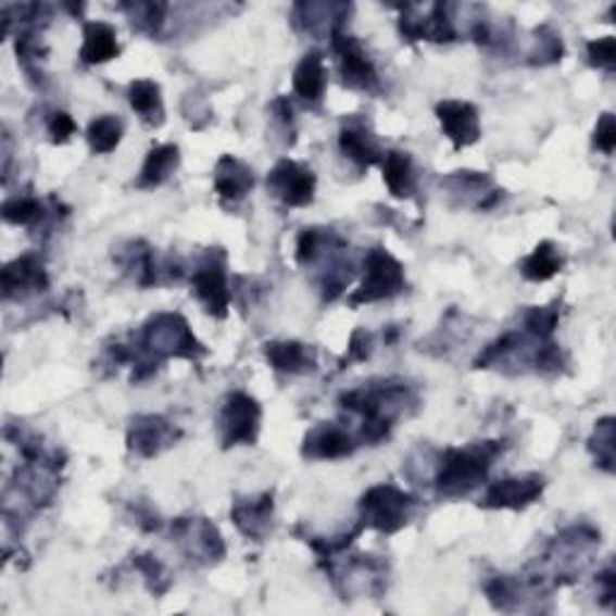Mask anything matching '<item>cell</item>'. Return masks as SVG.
Segmentation results:
<instances>
[{"mask_svg": "<svg viewBox=\"0 0 616 616\" xmlns=\"http://www.w3.org/2000/svg\"><path fill=\"white\" fill-rule=\"evenodd\" d=\"M130 347L133 364V384L150 378L162 362L178 356V360L198 362L208 350L196 340L188 320L181 313H156L136 335V344Z\"/></svg>", "mask_w": 616, "mask_h": 616, "instance_id": "obj_1", "label": "cell"}, {"mask_svg": "<svg viewBox=\"0 0 616 616\" xmlns=\"http://www.w3.org/2000/svg\"><path fill=\"white\" fill-rule=\"evenodd\" d=\"M417 405V393L405 380H374L340 395V407L362 417V441L380 443L390 436L393 424Z\"/></svg>", "mask_w": 616, "mask_h": 616, "instance_id": "obj_2", "label": "cell"}, {"mask_svg": "<svg viewBox=\"0 0 616 616\" xmlns=\"http://www.w3.org/2000/svg\"><path fill=\"white\" fill-rule=\"evenodd\" d=\"M503 441H481L467 448H448L436 473V491L443 499H461L485 485L489 467L503 453Z\"/></svg>", "mask_w": 616, "mask_h": 616, "instance_id": "obj_3", "label": "cell"}, {"mask_svg": "<svg viewBox=\"0 0 616 616\" xmlns=\"http://www.w3.org/2000/svg\"><path fill=\"white\" fill-rule=\"evenodd\" d=\"M422 501L395 485H376L360 501L364 528H374L380 535H395L414 520Z\"/></svg>", "mask_w": 616, "mask_h": 616, "instance_id": "obj_4", "label": "cell"}, {"mask_svg": "<svg viewBox=\"0 0 616 616\" xmlns=\"http://www.w3.org/2000/svg\"><path fill=\"white\" fill-rule=\"evenodd\" d=\"M364 282L350 297V306L356 309L362 304H376V301L393 299L400 291H405V267L398 257L384 246H376L364 257Z\"/></svg>", "mask_w": 616, "mask_h": 616, "instance_id": "obj_5", "label": "cell"}, {"mask_svg": "<svg viewBox=\"0 0 616 616\" xmlns=\"http://www.w3.org/2000/svg\"><path fill=\"white\" fill-rule=\"evenodd\" d=\"M328 576L347 598H378L388 586V564L376 556H354L347 564L326 562Z\"/></svg>", "mask_w": 616, "mask_h": 616, "instance_id": "obj_6", "label": "cell"}, {"mask_svg": "<svg viewBox=\"0 0 616 616\" xmlns=\"http://www.w3.org/2000/svg\"><path fill=\"white\" fill-rule=\"evenodd\" d=\"M193 294L205 306L212 318H227L231 304V289L227 282V253L210 249L200 257L193 275H190Z\"/></svg>", "mask_w": 616, "mask_h": 616, "instance_id": "obj_7", "label": "cell"}, {"mask_svg": "<svg viewBox=\"0 0 616 616\" xmlns=\"http://www.w3.org/2000/svg\"><path fill=\"white\" fill-rule=\"evenodd\" d=\"M261 417L263 410L249 393L237 390V393L227 395L217 419L224 451L234 445H253L257 441V431H261Z\"/></svg>", "mask_w": 616, "mask_h": 616, "instance_id": "obj_8", "label": "cell"}, {"mask_svg": "<svg viewBox=\"0 0 616 616\" xmlns=\"http://www.w3.org/2000/svg\"><path fill=\"white\" fill-rule=\"evenodd\" d=\"M172 537L178 549L196 564H217L227 554L219 530L208 518H176Z\"/></svg>", "mask_w": 616, "mask_h": 616, "instance_id": "obj_9", "label": "cell"}, {"mask_svg": "<svg viewBox=\"0 0 616 616\" xmlns=\"http://www.w3.org/2000/svg\"><path fill=\"white\" fill-rule=\"evenodd\" d=\"M330 47L338 55L342 85L360 92H376L378 89V73L374 61L354 37L344 35L342 29H335L330 35Z\"/></svg>", "mask_w": 616, "mask_h": 616, "instance_id": "obj_10", "label": "cell"}, {"mask_svg": "<svg viewBox=\"0 0 616 616\" xmlns=\"http://www.w3.org/2000/svg\"><path fill=\"white\" fill-rule=\"evenodd\" d=\"M267 190L287 208H306L313 203V193H316V176L304 164L279 160L275 169L267 174Z\"/></svg>", "mask_w": 616, "mask_h": 616, "instance_id": "obj_11", "label": "cell"}, {"mask_svg": "<svg viewBox=\"0 0 616 616\" xmlns=\"http://www.w3.org/2000/svg\"><path fill=\"white\" fill-rule=\"evenodd\" d=\"M544 491V477L542 475H523V477H503L491 481L485 491V499L479 501V508H508V511H523L540 501Z\"/></svg>", "mask_w": 616, "mask_h": 616, "instance_id": "obj_12", "label": "cell"}, {"mask_svg": "<svg viewBox=\"0 0 616 616\" xmlns=\"http://www.w3.org/2000/svg\"><path fill=\"white\" fill-rule=\"evenodd\" d=\"M181 429L160 414H140L128 427V451L140 457H154L181 439Z\"/></svg>", "mask_w": 616, "mask_h": 616, "instance_id": "obj_13", "label": "cell"}, {"mask_svg": "<svg viewBox=\"0 0 616 616\" xmlns=\"http://www.w3.org/2000/svg\"><path fill=\"white\" fill-rule=\"evenodd\" d=\"M436 118H439L445 138L453 142L455 150L469 148L481 138L479 111L475 104L445 99V102L436 104Z\"/></svg>", "mask_w": 616, "mask_h": 616, "instance_id": "obj_14", "label": "cell"}, {"mask_svg": "<svg viewBox=\"0 0 616 616\" xmlns=\"http://www.w3.org/2000/svg\"><path fill=\"white\" fill-rule=\"evenodd\" d=\"M0 282H3L5 299H15V297L20 299L27 294H37V291H47L49 275L37 253H25L15 257L13 263L5 265Z\"/></svg>", "mask_w": 616, "mask_h": 616, "instance_id": "obj_15", "label": "cell"}, {"mask_svg": "<svg viewBox=\"0 0 616 616\" xmlns=\"http://www.w3.org/2000/svg\"><path fill=\"white\" fill-rule=\"evenodd\" d=\"M273 515H275L273 491H265L261 496L239 499L231 508L234 525H237L241 535L255 542H263L267 532L273 530Z\"/></svg>", "mask_w": 616, "mask_h": 616, "instance_id": "obj_16", "label": "cell"}, {"mask_svg": "<svg viewBox=\"0 0 616 616\" xmlns=\"http://www.w3.org/2000/svg\"><path fill=\"white\" fill-rule=\"evenodd\" d=\"M356 451V443L352 433L342 429L340 424H318V427L309 429L304 448L301 453L311 461H340V457L352 455Z\"/></svg>", "mask_w": 616, "mask_h": 616, "instance_id": "obj_17", "label": "cell"}, {"mask_svg": "<svg viewBox=\"0 0 616 616\" xmlns=\"http://www.w3.org/2000/svg\"><path fill=\"white\" fill-rule=\"evenodd\" d=\"M253 169L231 154H224L215 166V190L222 205H237L253 190Z\"/></svg>", "mask_w": 616, "mask_h": 616, "instance_id": "obj_18", "label": "cell"}, {"mask_svg": "<svg viewBox=\"0 0 616 616\" xmlns=\"http://www.w3.org/2000/svg\"><path fill=\"white\" fill-rule=\"evenodd\" d=\"M265 360L279 374L289 376H301L316 372L318 356L311 344L297 342V340H285V342H265L263 344Z\"/></svg>", "mask_w": 616, "mask_h": 616, "instance_id": "obj_19", "label": "cell"}, {"mask_svg": "<svg viewBox=\"0 0 616 616\" xmlns=\"http://www.w3.org/2000/svg\"><path fill=\"white\" fill-rule=\"evenodd\" d=\"M340 150L352 160L354 164L360 166H374L384 162V150L378 148V142L374 138V133L366 128L364 121L350 118L344 121V126L340 130Z\"/></svg>", "mask_w": 616, "mask_h": 616, "instance_id": "obj_20", "label": "cell"}, {"mask_svg": "<svg viewBox=\"0 0 616 616\" xmlns=\"http://www.w3.org/2000/svg\"><path fill=\"white\" fill-rule=\"evenodd\" d=\"M443 186L453 196H461L463 205H473L477 210H489L501 198V190L494 188L491 178L477 172H455L443 178Z\"/></svg>", "mask_w": 616, "mask_h": 616, "instance_id": "obj_21", "label": "cell"}, {"mask_svg": "<svg viewBox=\"0 0 616 616\" xmlns=\"http://www.w3.org/2000/svg\"><path fill=\"white\" fill-rule=\"evenodd\" d=\"M350 13V5L338 3H299L294 5V22L299 29L309 35H332L335 29H342L344 17Z\"/></svg>", "mask_w": 616, "mask_h": 616, "instance_id": "obj_22", "label": "cell"}, {"mask_svg": "<svg viewBox=\"0 0 616 616\" xmlns=\"http://www.w3.org/2000/svg\"><path fill=\"white\" fill-rule=\"evenodd\" d=\"M121 47L116 29L109 22H85V43L80 49V61L85 65H102L118 59Z\"/></svg>", "mask_w": 616, "mask_h": 616, "instance_id": "obj_23", "label": "cell"}, {"mask_svg": "<svg viewBox=\"0 0 616 616\" xmlns=\"http://www.w3.org/2000/svg\"><path fill=\"white\" fill-rule=\"evenodd\" d=\"M328 87V73L318 51L306 53L294 71V92L309 104H320Z\"/></svg>", "mask_w": 616, "mask_h": 616, "instance_id": "obj_24", "label": "cell"}, {"mask_svg": "<svg viewBox=\"0 0 616 616\" xmlns=\"http://www.w3.org/2000/svg\"><path fill=\"white\" fill-rule=\"evenodd\" d=\"M178 162H181V154H178L176 144H156V148H152L148 156H144L142 172L138 176L136 186L138 188L162 186L166 178L178 169Z\"/></svg>", "mask_w": 616, "mask_h": 616, "instance_id": "obj_25", "label": "cell"}, {"mask_svg": "<svg viewBox=\"0 0 616 616\" xmlns=\"http://www.w3.org/2000/svg\"><path fill=\"white\" fill-rule=\"evenodd\" d=\"M384 181L393 198H410L417 190V174H414L412 156L407 152H388L384 154Z\"/></svg>", "mask_w": 616, "mask_h": 616, "instance_id": "obj_26", "label": "cell"}, {"mask_svg": "<svg viewBox=\"0 0 616 616\" xmlns=\"http://www.w3.org/2000/svg\"><path fill=\"white\" fill-rule=\"evenodd\" d=\"M128 102L133 111L148 123V126H162L164 123V102L162 89L154 80H136L128 87Z\"/></svg>", "mask_w": 616, "mask_h": 616, "instance_id": "obj_27", "label": "cell"}, {"mask_svg": "<svg viewBox=\"0 0 616 616\" xmlns=\"http://www.w3.org/2000/svg\"><path fill=\"white\" fill-rule=\"evenodd\" d=\"M562 267L564 257L556 246L552 241H542L520 263V273L525 279H530V282H546V279H552L556 273H562Z\"/></svg>", "mask_w": 616, "mask_h": 616, "instance_id": "obj_28", "label": "cell"}, {"mask_svg": "<svg viewBox=\"0 0 616 616\" xmlns=\"http://www.w3.org/2000/svg\"><path fill=\"white\" fill-rule=\"evenodd\" d=\"M123 138V121L104 114V116H97L92 123H89L87 128V142H89V150L95 154H109L118 148V142Z\"/></svg>", "mask_w": 616, "mask_h": 616, "instance_id": "obj_29", "label": "cell"}, {"mask_svg": "<svg viewBox=\"0 0 616 616\" xmlns=\"http://www.w3.org/2000/svg\"><path fill=\"white\" fill-rule=\"evenodd\" d=\"M47 217V208L35 196H15L3 203V219L15 227H37Z\"/></svg>", "mask_w": 616, "mask_h": 616, "instance_id": "obj_30", "label": "cell"}, {"mask_svg": "<svg viewBox=\"0 0 616 616\" xmlns=\"http://www.w3.org/2000/svg\"><path fill=\"white\" fill-rule=\"evenodd\" d=\"M590 453L595 455V465L604 473H614V417H602L590 436Z\"/></svg>", "mask_w": 616, "mask_h": 616, "instance_id": "obj_31", "label": "cell"}, {"mask_svg": "<svg viewBox=\"0 0 616 616\" xmlns=\"http://www.w3.org/2000/svg\"><path fill=\"white\" fill-rule=\"evenodd\" d=\"M130 17V25L144 35H156L164 25V15L169 5L166 3H126L121 5Z\"/></svg>", "mask_w": 616, "mask_h": 616, "instance_id": "obj_32", "label": "cell"}, {"mask_svg": "<svg viewBox=\"0 0 616 616\" xmlns=\"http://www.w3.org/2000/svg\"><path fill=\"white\" fill-rule=\"evenodd\" d=\"M562 55H564V41L552 27L535 29L530 63H535V65L537 63H540V65L556 63V61H562Z\"/></svg>", "mask_w": 616, "mask_h": 616, "instance_id": "obj_33", "label": "cell"}, {"mask_svg": "<svg viewBox=\"0 0 616 616\" xmlns=\"http://www.w3.org/2000/svg\"><path fill=\"white\" fill-rule=\"evenodd\" d=\"M558 313H562L558 311V301H554V304H549V306H535L525 313L523 326L528 332L537 335V338L552 340V335L558 326Z\"/></svg>", "mask_w": 616, "mask_h": 616, "instance_id": "obj_34", "label": "cell"}, {"mask_svg": "<svg viewBox=\"0 0 616 616\" xmlns=\"http://www.w3.org/2000/svg\"><path fill=\"white\" fill-rule=\"evenodd\" d=\"M133 566L140 570V576L148 582V588L152 595H164L166 590H169L172 580L166 576V568L162 562H156V556L152 554H140V556H133Z\"/></svg>", "mask_w": 616, "mask_h": 616, "instance_id": "obj_35", "label": "cell"}, {"mask_svg": "<svg viewBox=\"0 0 616 616\" xmlns=\"http://www.w3.org/2000/svg\"><path fill=\"white\" fill-rule=\"evenodd\" d=\"M588 63L592 68L614 73L616 65V39L614 37H602L598 41L588 43Z\"/></svg>", "mask_w": 616, "mask_h": 616, "instance_id": "obj_36", "label": "cell"}, {"mask_svg": "<svg viewBox=\"0 0 616 616\" xmlns=\"http://www.w3.org/2000/svg\"><path fill=\"white\" fill-rule=\"evenodd\" d=\"M372 352H374V335L364 328H356L350 338V347H347L344 360L340 362V368L354 362H366L368 356H372Z\"/></svg>", "mask_w": 616, "mask_h": 616, "instance_id": "obj_37", "label": "cell"}, {"mask_svg": "<svg viewBox=\"0 0 616 616\" xmlns=\"http://www.w3.org/2000/svg\"><path fill=\"white\" fill-rule=\"evenodd\" d=\"M47 126H49V136L55 144H65L77 133V123L73 121L71 114H65V111H53Z\"/></svg>", "mask_w": 616, "mask_h": 616, "instance_id": "obj_38", "label": "cell"}, {"mask_svg": "<svg viewBox=\"0 0 616 616\" xmlns=\"http://www.w3.org/2000/svg\"><path fill=\"white\" fill-rule=\"evenodd\" d=\"M595 148L604 154H612L614 148H616V123H614V116L609 114H602L600 121H598V126H595Z\"/></svg>", "mask_w": 616, "mask_h": 616, "instance_id": "obj_39", "label": "cell"}, {"mask_svg": "<svg viewBox=\"0 0 616 616\" xmlns=\"http://www.w3.org/2000/svg\"><path fill=\"white\" fill-rule=\"evenodd\" d=\"M614 566L609 564L607 568L598 574V586H602V602L604 607H612L614 604Z\"/></svg>", "mask_w": 616, "mask_h": 616, "instance_id": "obj_40", "label": "cell"}]
</instances>
